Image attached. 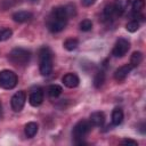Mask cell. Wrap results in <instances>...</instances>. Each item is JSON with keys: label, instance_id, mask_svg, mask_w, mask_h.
I'll return each mask as SVG.
<instances>
[{"label": "cell", "instance_id": "obj_2", "mask_svg": "<svg viewBox=\"0 0 146 146\" xmlns=\"http://www.w3.org/2000/svg\"><path fill=\"white\" fill-rule=\"evenodd\" d=\"M39 71L43 76L52 72V52L49 47H42L39 51Z\"/></svg>", "mask_w": 146, "mask_h": 146}, {"label": "cell", "instance_id": "obj_25", "mask_svg": "<svg viewBox=\"0 0 146 146\" xmlns=\"http://www.w3.org/2000/svg\"><path fill=\"white\" fill-rule=\"evenodd\" d=\"M121 144H122V145H131V146H137V145H138V143H137L136 140H133V139H129V138L123 139V140L121 141Z\"/></svg>", "mask_w": 146, "mask_h": 146}, {"label": "cell", "instance_id": "obj_14", "mask_svg": "<svg viewBox=\"0 0 146 146\" xmlns=\"http://www.w3.org/2000/svg\"><path fill=\"white\" fill-rule=\"evenodd\" d=\"M111 117H112V123L114 125H120L122 123V121H123V117H124L122 110L121 108H117V107L114 108L112 111V116Z\"/></svg>", "mask_w": 146, "mask_h": 146}, {"label": "cell", "instance_id": "obj_11", "mask_svg": "<svg viewBox=\"0 0 146 146\" xmlns=\"http://www.w3.org/2000/svg\"><path fill=\"white\" fill-rule=\"evenodd\" d=\"M33 18V14L31 11H26V10H21V11H16L15 14H13V19L17 23H25L29 22Z\"/></svg>", "mask_w": 146, "mask_h": 146}, {"label": "cell", "instance_id": "obj_3", "mask_svg": "<svg viewBox=\"0 0 146 146\" xmlns=\"http://www.w3.org/2000/svg\"><path fill=\"white\" fill-rule=\"evenodd\" d=\"M31 59V51L24 48H14L9 54V60L14 65L24 66Z\"/></svg>", "mask_w": 146, "mask_h": 146}, {"label": "cell", "instance_id": "obj_1", "mask_svg": "<svg viewBox=\"0 0 146 146\" xmlns=\"http://www.w3.org/2000/svg\"><path fill=\"white\" fill-rule=\"evenodd\" d=\"M74 14H75V8L72 5L54 8L48 18V23H47L49 31L52 33H58L63 31L67 24L68 17Z\"/></svg>", "mask_w": 146, "mask_h": 146}, {"label": "cell", "instance_id": "obj_10", "mask_svg": "<svg viewBox=\"0 0 146 146\" xmlns=\"http://www.w3.org/2000/svg\"><path fill=\"white\" fill-rule=\"evenodd\" d=\"M132 68H133V67H132L130 64H125V65L120 66V67L116 68L115 72H114V79H115L116 81H123V80L128 76V74L131 72Z\"/></svg>", "mask_w": 146, "mask_h": 146}, {"label": "cell", "instance_id": "obj_12", "mask_svg": "<svg viewBox=\"0 0 146 146\" xmlns=\"http://www.w3.org/2000/svg\"><path fill=\"white\" fill-rule=\"evenodd\" d=\"M89 122L91 125L95 127H102L105 123V114L103 112H94L91 113L90 117H89Z\"/></svg>", "mask_w": 146, "mask_h": 146}, {"label": "cell", "instance_id": "obj_24", "mask_svg": "<svg viewBox=\"0 0 146 146\" xmlns=\"http://www.w3.org/2000/svg\"><path fill=\"white\" fill-rule=\"evenodd\" d=\"M13 35V31L10 29H3L0 31V42L8 40Z\"/></svg>", "mask_w": 146, "mask_h": 146}, {"label": "cell", "instance_id": "obj_16", "mask_svg": "<svg viewBox=\"0 0 146 146\" xmlns=\"http://www.w3.org/2000/svg\"><path fill=\"white\" fill-rule=\"evenodd\" d=\"M104 16L106 18H114V17L119 16V14L116 11V8H115V6L113 3H110V5L105 6V8H104Z\"/></svg>", "mask_w": 146, "mask_h": 146}, {"label": "cell", "instance_id": "obj_13", "mask_svg": "<svg viewBox=\"0 0 146 146\" xmlns=\"http://www.w3.org/2000/svg\"><path fill=\"white\" fill-rule=\"evenodd\" d=\"M38 130H39V125H38V123H35V122H29V123H26L25 127H24V132H25V136H26L27 138L34 137V136L36 135Z\"/></svg>", "mask_w": 146, "mask_h": 146}, {"label": "cell", "instance_id": "obj_15", "mask_svg": "<svg viewBox=\"0 0 146 146\" xmlns=\"http://www.w3.org/2000/svg\"><path fill=\"white\" fill-rule=\"evenodd\" d=\"M129 3H130V0H115V2H114L113 5L115 6L119 16L122 15V14L125 11V9L128 8Z\"/></svg>", "mask_w": 146, "mask_h": 146}, {"label": "cell", "instance_id": "obj_8", "mask_svg": "<svg viewBox=\"0 0 146 146\" xmlns=\"http://www.w3.org/2000/svg\"><path fill=\"white\" fill-rule=\"evenodd\" d=\"M42 102H43V91H42L41 88H36L35 90H33L30 94V96H29V103L32 106L36 107V106L41 105Z\"/></svg>", "mask_w": 146, "mask_h": 146}, {"label": "cell", "instance_id": "obj_26", "mask_svg": "<svg viewBox=\"0 0 146 146\" xmlns=\"http://www.w3.org/2000/svg\"><path fill=\"white\" fill-rule=\"evenodd\" d=\"M95 2H96V0H81L82 6H84V7H90V6H92Z\"/></svg>", "mask_w": 146, "mask_h": 146}, {"label": "cell", "instance_id": "obj_9", "mask_svg": "<svg viewBox=\"0 0 146 146\" xmlns=\"http://www.w3.org/2000/svg\"><path fill=\"white\" fill-rule=\"evenodd\" d=\"M62 82L67 88H75L80 83V79L75 73H66L62 78Z\"/></svg>", "mask_w": 146, "mask_h": 146}, {"label": "cell", "instance_id": "obj_22", "mask_svg": "<svg viewBox=\"0 0 146 146\" xmlns=\"http://www.w3.org/2000/svg\"><path fill=\"white\" fill-rule=\"evenodd\" d=\"M139 25H140V23H139L138 21L132 19V21H130V22H128V23H127L125 29H127V31H129V32L133 33V32H136V31L139 29Z\"/></svg>", "mask_w": 146, "mask_h": 146}, {"label": "cell", "instance_id": "obj_6", "mask_svg": "<svg viewBox=\"0 0 146 146\" xmlns=\"http://www.w3.org/2000/svg\"><path fill=\"white\" fill-rule=\"evenodd\" d=\"M129 49H130V42L124 38H120L116 40V42L112 49V55L114 57L120 58V57H123L128 52Z\"/></svg>", "mask_w": 146, "mask_h": 146}, {"label": "cell", "instance_id": "obj_18", "mask_svg": "<svg viewBox=\"0 0 146 146\" xmlns=\"http://www.w3.org/2000/svg\"><path fill=\"white\" fill-rule=\"evenodd\" d=\"M141 62H143V52H140V51H133L132 55H131V57H130V65L132 67H136Z\"/></svg>", "mask_w": 146, "mask_h": 146}, {"label": "cell", "instance_id": "obj_20", "mask_svg": "<svg viewBox=\"0 0 146 146\" xmlns=\"http://www.w3.org/2000/svg\"><path fill=\"white\" fill-rule=\"evenodd\" d=\"M62 91H63V89L58 84H51L48 87V95L51 98H57L62 94Z\"/></svg>", "mask_w": 146, "mask_h": 146}, {"label": "cell", "instance_id": "obj_7", "mask_svg": "<svg viewBox=\"0 0 146 146\" xmlns=\"http://www.w3.org/2000/svg\"><path fill=\"white\" fill-rule=\"evenodd\" d=\"M25 100H26V94H25L23 90L17 91L16 94L13 95V97H11V99H10L11 108H13L15 112L22 111V108H23L24 105H25Z\"/></svg>", "mask_w": 146, "mask_h": 146}, {"label": "cell", "instance_id": "obj_5", "mask_svg": "<svg viewBox=\"0 0 146 146\" xmlns=\"http://www.w3.org/2000/svg\"><path fill=\"white\" fill-rule=\"evenodd\" d=\"M90 129H91V124H90V122H88V121H86V120L79 121V122L74 125L73 131H72V135H73L75 141H76V140H81V139H83V138L89 133Z\"/></svg>", "mask_w": 146, "mask_h": 146}, {"label": "cell", "instance_id": "obj_23", "mask_svg": "<svg viewBox=\"0 0 146 146\" xmlns=\"http://www.w3.org/2000/svg\"><path fill=\"white\" fill-rule=\"evenodd\" d=\"M79 27H80L81 31L88 32V31H90V30L92 29V22H91L90 19H83V21L80 22Z\"/></svg>", "mask_w": 146, "mask_h": 146}, {"label": "cell", "instance_id": "obj_17", "mask_svg": "<svg viewBox=\"0 0 146 146\" xmlns=\"http://www.w3.org/2000/svg\"><path fill=\"white\" fill-rule=\"evenodd\" d=\"M64 48L66 49V50H68V51H73V50H75L76 48H78V46H79V41H78V39H75V38H68V39H66L65 41H64Z\"/></svg>", "mask_w": 146, "mask_h": 146}, {"label": "cell", "instance_id": "obj_21", "mask_svg": "<svg viewBox=\"0 0 146 146\" xmlns=\"http://www.w3.org/2000/svg\"><path fill=\"white\" fill-rule=\"evenodd\" d=\"M131 6H132V11H133V14H138V13H140V11L144 9L145 1H144V0H132Z\"/></svg>", "mask_w": 146, "mask_h": 146}, {"label": "cell", "instance_id": "obj_19", "mask_svg": "<svg viewBox=\"0 0 146 146\" xmlns=\"http://www.w3.org/2000/svg\"><path fill=\"white\" fill-rule=\"evenodd\" d=\"M105 82V73L104 71H98L94 76V86L95 88H100Z\"/></svg>", "mask_w": 146, "mask_h": 146}, {"label": "cell", "instance_id": "obj_4", "mask_svg": "<svg viewBox=\"0 0 146 146\" xmlns=\"http://www.w3.org/2000/svg\"><path fill=\"white\" fill-rule=\"evenodd\" d=\"M18 82V78L14 71L2 70L0 71V87L6 90L14 89Z\"/></svg>", "mask_w": 146, "mask_h": 146}]
</instances>
